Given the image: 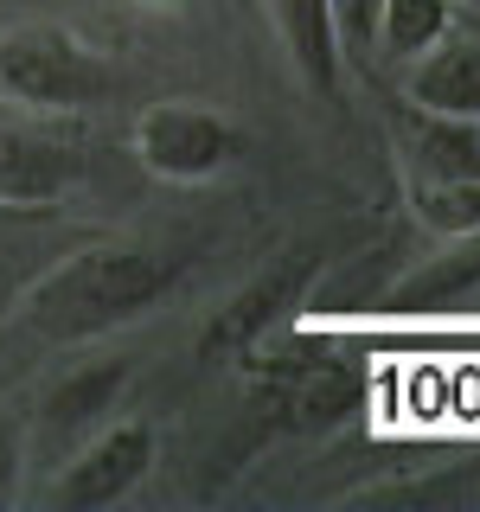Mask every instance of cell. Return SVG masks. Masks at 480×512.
<instances>
[{
    "mask_svg": "<svg viewBox=\"0 0 480 512\" xmlns=\"http://www.w3.org/2000/svg\"><path fill=\"white\" fill-rule=\"evenodd\" d=\"M180 276H186V256L148 250V244H84L20 295V327L52 346L96 340V333L160 308L180 288Z\"/></svg>",
    "mask_w": 480,
    "mask_h": 512,
    "instance_id": "6da1fadb",
    "label": "cell"
},
{
    "mask_svg": "<svg viewBox=\"0 0 480 512\" xmlns=\"http://www.w3.org/2000/svg\"><path fill=\"white\" fill-rule=\"evenodd\" d=\"M116 90L109 58L84 45L71 26L52 20H26L0 32V96L39 116H77V109L103 103Z\"/></svg>",
    "mask_w": 480,
    "mask_h": 512,
    "instance_id": "7a4b0ae2",
    "label": "cell"
},
{
    "mask_svg": "<svg viewBox=\"0 0 480 512\" xmlns=\"http://www.w3.org/2000/svg\"><path fill=\"white\" fill-rule=\"evenodd\" d=\"M135 154L154 180L199 186L244 154V128L205 103H148L135 116Z\"/></svg>",
    "mask_w": 480,
    "mask_h": 512,
    "instance_id": "3957f363",
    "label": "cell"
},
{
    "mask_svg": "<svg viewBox=\"0 0 480 512\" xmlns=\"http://www.w3.org/2000/svg\"><path fill=\"white\" fill-rule=\"evenodd\" d=\"M154 455H160V436H154L148 416H109V423H96V436L64 461V474L52 480V500L64 512L122 506L128 493L154 474Z\"/></svg>",
    "mask_w": 480,
    "mask_h": 512,
    "instance_id": "277c9868",
    "label": "cell"
},
{
    "mask_svg": "<svg viewBox=\"0 0 480 512\" xmlns=\"http://www.w3.org/2000/svg\"><path fill=\"white\" fill-rule=\"evenodd\" d=\"M308 276H314V256H288V263L263 269V276H250L212 320H205L199 359H231V352H250L263 333H276L282 308L301 295V282H308Z\"/></svg>",
    "mask_w": 480,
    "mask_h": 512,
    "instance_id": "5b68a950",
    "label": "cell"
},
{
    "mask_svg": "<svg viewBox=\"0 0 480 512\" xmlns=\"http://www.w3.org/2000/svg\"><path fill=\"white\" fill-rule=\"evenodd\" d=\"M269 372V397H276L282 423L295 429H333L340 416L359 410V372L327 352H301V359H263Z\"/></svg>",
    "mask_w": 480,
    "mask_h": 512,
    "instance_id": "8992f818",
    "label": "cell"
},
{
    "mask_svg": "<svg viewBox=\"0 0 480 512\" xmlns=\"http://www.w3.org/2000/svg\"><path fill=\"white\" fill-rule=\"evenodd\" d=\"M77 180H84V154L71 141L0 122V205L39 212V205H58Z\"/></svg>",
    "mask_w": 480,
    "mask_h": 512,
    "instance_id": "52a82bcc",
    "label": "cell"
},
{
    "mask_svg": "<svg viewBox=\"0 0 480 512\" xmlns=\"http://www.w3.org/2000/svg\"><path fill=\"white\" fill-rule=\"evenodd\" d=\"M480 288V231L474 237H442V250H429L416 269H404L384 288L378 308L391 320H423V314H448Z\"/></svg>",
    "mask_w": 480,
    "mask_h": 512,
    "instance_id": "ba28073f",
    "label": "cell"
},
{
    "mask_svg": "<svg viewBox=\"0 0 480 512\" xmlns=\"http://www.w3.org/2000/svg\"><path fill=\"white\" fill-rule=\"evenodd\" d=\"M391 128H397V154H404L410 180H468V173H480V122L436 116V109L404 96L391 109Z\"/></svg>",
    "mask_w": 480,
    "mask_h": 512,
    "instance_id": "9c48e42d",
    "label": "cell"
},
{
    "mask_svg": "<svg viewBox=\"0 0 480 512\" xmlns=\"http://www.w3.org/2000/svg\"><path fill=\"white\" fill-rule=\"evenodd\" d=\"M404 96H410V103H423V109H436V116L480 122V39L448 26L429 52L410 58Z\"/></svg>",
    "mask_w": 480,
    "mask_h": 512,
    "instance_id": "30bf717a",
    "label": "cell"
},
{
    "mask_svg": "<svg viewBox=\"0 0 480 512\" xmlns=\"http://www.w3.org/2000/svg\"><path fill=\"white\" fill-rule=\"evenodd\" d=\"M276 32L314 96H340V0H276Z\"/></svg>",
    "mask_w": 480,
    "mask_h": 512,
    "instance_id": "8fae6325",
    "label": "cell"
},
{
    "mask_svg": "<svg viewBox=\"0 0 480 512\" xmlns=\"http://www.w3.org/2000/svg\"><path fill=\"white\" fill-rule=\"evenodd\" d=\"M128 372H135L128 359H103V365L71 372L52 397H45V429H58V436H64V429L103 423V410H116V397L128 391Z\"/></svg>",
    "mask_w": 480,
    "mask_h": 512,
    "instance_id": "7c38bea8",
    "label": "cell"
},
{
    "mask_svg": "<svg viewBox=\"0 0 480 512\" xmlns=\"http://www.w3.org/2000/svg\"><path fill=\"white\" fill-rule=\"evenodd\" d=\"M448 26H455V0H378L372 45H378V58L410 64L416 52H429Z\"/></svg>",
    "mask_w": 480,
    "mask_h": 512,
    "instance_id": "4fadbf2b",
    "label": "cell"
},
{
    "mask_svg": "<svg viewBox=\"0 0 480 512\" xmlns=\"http://www.w3.org/2000/svg\"><path fill=\"white\" fill-rule=\"evenodd\" d=\"M410 218L429 237H474L480 231V173H468V180H410Z\"/></svg>",
    "mask_w": 480,
    "mask_h": 512,
    "instance_id": "5bb4252c",
    "label": "cell"
},
{
    "mask_svg": "<svg viewBox=\"0 0 480 512\" xmlns=\"http://www.w3.org/2000/svg\"><path fill=\"white\" fill-rule=\"evenodd\" d=\"M20 468H26V423H20V410L0 404V506L20 487Z\"/></svg>",
    "mask_w": 480,
    "mask_h": 512,
    "instance_id": "9a60e30c",
    "label": "cell"
},
{
    "mask_svg": "<svg viewBox=\"0 0 480 512\" xmlns=\"http://www.w3.org/2000/svg\"><path fill=\"white\" fill-rule=\"evenodd\" d=\"M372 26H378V0H340V39L372 45Z\"/></svg>",
    "mask_w": 480,
    "mask_h": 512,
    "instance_id": "2e32d148",
    "label": "cell"
},
{
    "mask_svg": "<svg viewBox=\"0 0 480 512\" xmlns=\"http://www.w3.org/2000/svg\"><path fill=\"white\" fill-rule=\"evenodd\" d=\"M135 7H173V0H135Z\"/></svg>",
    "mask_w": 480,
    "mask_h": 512,
    "instance_id": "e0dca14e",
    "label": "cell"
}]
</instances>
